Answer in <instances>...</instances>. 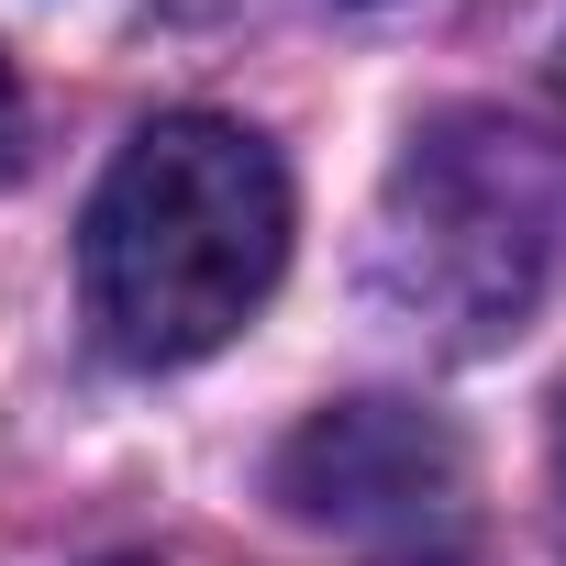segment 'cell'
<instances>
[{
	"label": "cell",
	"mask_w": 566,
	"mask_h": 566,
	"mask_svg": "<svg viewBox=\"0 0 566 566\" xmlns=\"http://www.w3.org/2000/svg\"><path fill=\"white\" fill-rule=\"evenodd\" d=\"M555 478H566V389H555Z\"/></svg>",
	"instance_id": "obj_5"
},
{
	"label": "cell",
	"mask_w": 566,
	"mask_h": 566,
	"mask_svg": "<svg viewBox=\"0 0 566 566\" xmlns=\"http://www.w3.org/2000/svg\"><path fill=\"white\" fill-rule=\"evenodd\" d=\"M0 178H23V78L0 56Z\"/></svg>",
	"instance_id": "obj_4"
},
{
	"label": "cell",
	"mask_w": 566,
	"mask_h": 566,
	"mask_svg": "<svg viewBox=\"0 0 566 566\" xmlns=\"http://www.w3.org/2000/svg\"><path fill=\"white\" fill-rule=\"evenodd\" d=\"M266 489H277V511L312 522V533L433 544V533L467 522L478 467H467V433H455L444 411L378 389V400H334V411H312L290 444H277Z\"/></svg>",
	"instance_id": "obj_3"
},
{
	"label": "cell",
	"mask_w": 566,
	"mask_h": 566,
	"mask_svg": "<svg viewBox=\"0 0 566 566\" xmlns=\"http://www.w3.org/2000/svg\"><path fill=\"white\" fill-rule=\"evenodd\" d=\"M290 266V167L222 112L145 123L78 222V290L123 367H200Z\"/></svg>",
	"instance_id": "obj_1"
},
{
	"label": "cell",
	"mask_w": 566,
	"mask_h": 566,
	"mask_svg": "<svg viewBox=\"0 0 566 566\" xmlns=\"http://www.w3.org/2000/svg\"><path fill=\"white\" fill-rule=\"evenodd\" d=\"M566 277V134L522 112H444L400 145L378 200V290L444 345H500Z\"/></svg>",
	"instance_id": "obj_2"
}]
</instances>
